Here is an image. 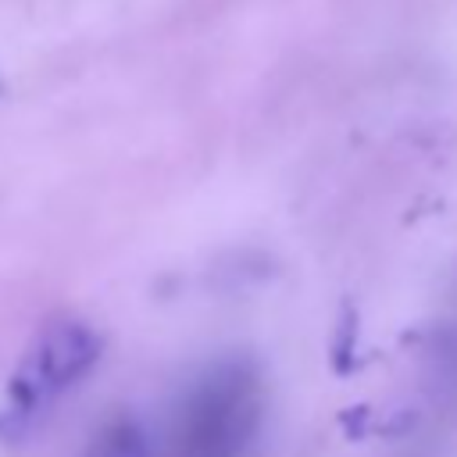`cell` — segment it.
I'll use <instances>...</instances> for the list:
<instances>
[{
  "label": "cell",
  "mask_w": 457,
  "mask_h": 457,
  "mask_svg": "<svg viewBox=\"0 0 457 457\" xmlns=\"http://www.w3.org/2000/svg\"><path fill=\"white\" fill-rule=\"evenodd\" d=\"M104 353V339L96 328L75 318H57L50 321L32 346L25 350L18 371L7 382L4 411H0V432H18L29 428L32 418L64 389L82 382Z\"/></svg>",
  "instance_id": "2"
},
{
  "label": "cell",
  "mask_w": 457,
  "mask_h": 457,
  "mask_svg": "<svg viewBox=\"0 0 457 457\" xmlns=\"http://www.w3.org/2000/svg\"><path fill=\"white\" fill-rule=\"evenodd\" d=\"M264 418V378L250 357H221L189 389L179 421L182 457H239Z\"/></svg>",
  "instance_id": "1"
},
{
  "label": "cell",
  "mask_w": 457,
  "mask_h": 457,
  "mask_svg": "<svg viewBox=\"0 0 457 457\" xmlns=\"http://www.w3.org/2000/svg\"><path fill=\"white\" fill-rule=\"evenodd\" d=\"M0 93H4V82H0Z\"/></svg>",
  "instance_id": "4"
},
{
  "label": "cell",
  "mask_w": 457,
  "mask_h": 457,
  "mask_svg": "<svg viewBox=\"0 0 457 457\" xmlns=\"http://www.w3.org/2000/svg\"><path fill=\"white\" fill-rule=\"evenodd\" d=\"M146 453V439L143 428L132 418H111L89 443L86 457H143Z\"/></svg>",
  "instance_id": "3"
}]
</instances>
